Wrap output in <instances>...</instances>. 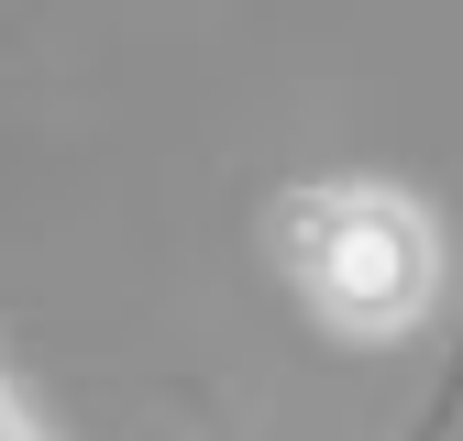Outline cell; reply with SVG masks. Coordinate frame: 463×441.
I'll list each match as a JSON object with an SVG mask.
<instances>
[{"label": "cell", "instance_id": "1", "mask_svg": "<svg viewBox=\"0 0 463 441\" xmlns=\"http://www.w3.org/2000/svg\"><path fill=\"white\" fill-rule=\"evenodd\" d=\"M276 254L309 287V309L364 331V342L409 331L441 298V243L397 188H287L276 199Z\"/></svg>", "mask_w": 463, "mask_h": 441}, {"label": "cell", "instance_id": "2", "mask_svg": "<svg viewBox=\"0 0 463 441\" xmlns=\"http://www.w3.org/2000/svg\"><path fill=\"white\" fill-rule=\"evenodd\" d=\"M452 430H463V353L441 364V386H430V408H420L409 430H397V441H452Z\"/></svg>", "mask_w": 463, "mask_h": 441}, {"label": "cell", "instance_id": "3", "mask_svg": "<svg viewBox=\"0 0 463 441\" xmlns=\"http://www.w3.org/2000/svg\"><path fill=\"white\" fill-rule=\"evenodd\" d=\"M33 419H23V398H12V386H0V441H23Z\"/></svg>", "mask_w": 463, "mask_h": 441}, {"label": "cell", "instance_id": "4", "mask_svg": "<svg viewBox=\"0 0 463 441\" xmlns=\"http://www.w3.org/2000/svg\"><path fill=\"white\" fill-rule=\"evenodd\" d=\"M23 441H44V430H23Z\"/></svg>", "mask_w": 463, "mask_h": 441}]
</instances>
